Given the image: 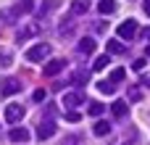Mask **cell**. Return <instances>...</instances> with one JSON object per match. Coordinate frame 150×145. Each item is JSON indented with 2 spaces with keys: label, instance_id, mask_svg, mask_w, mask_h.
I'll list each match as a JSON object with an SVG mask.
<instances>
[{
  "label": "cell",
  "instance_id": "52a82bcc",
  "mask_svg": "<svg viewBox=\"0 0 150 145\" xmlns=\"http://www.w3.org/2000/svg\"><path fill=\"white\" fill-rule=\"evenodd\" d=\"M55 135V122H42L40 127H37V140H47V137H53Z\"/></svg>",
  "mask_w": 150,
  "mask_h": 145
},
{
  "label": "cell",
  "instance_id": "d6986e66",
  "mask_svg": "<svg viewBox=\"0 0 150 145\" xmlns=\"http://www.w3.org/2000/svg\"><path fill=\"white\" fill-rule=\"evenodd\" d=\"M55 8V0H45L42 5H40V11H37V16H47L50 11Z\"/></svg>",
  "mask_w": 150,
  "mask_h": 145
},
{
  "label": "cell",
  "instance_id": "f1b7e54d",
  "mask_svg": "<svg viewBox=\"0 0 150 145\" xmlns=\"http://www.w3.org/2000/svg\"><path fill=\"white\" fill-rule=\"evenodd\" d=\"M66 122H71V124H76V122H82V116H79L76 111H69V114H66Z\"/></svg>",
  "mask_w": 150,
  "mask_h": 145
},
{
  "label": "cell",
  "instance_id": "83f0119b",
  "mask_svg": "<svg viewBox=\"0 0 150 145\" xmlns=\"http://www.w3.org/2000/svg\"><path fill=\"white\" fill-rule=\"evenodd\" d=\"M61 145H82V137H76V135H71V137H66Z\"/></svg>",
  "mask_w": 150,
  "mask_h": 145
},
{
  "label": "cell",
  "instance_id": "ac0fdd59",
  "mask_svg": "<svg viewBox=\"0 0 150 145\" xmlns=\"http://www.w3.org/2000/svg\"><path fill=\"white\" fill-rule=\"evenodd\" d=\"M87 79H90V71H87V69H76V71H74V82H76V85H84Z\"/></svg>",
  "mask_w": 150,
  "mask_h": 145
},
{
  "label": "cell",
  "instance_id": "603a6c76",
  "mask_svg": "<svg viewBox=\"0 0 150 145\" xmlns=\"http://www.w3.org/2000/svg\"><path fill=\"white\" fill-rule=\"evenodd\" d=\"M127 98H129L132 103H137V100H142V92H140V87H129V92H127Z\"/></svg>",
  "mask_w": 150,
  "mask_h": 145
},
{
  "label": "cell",
  "instance_id": "8992f818",
  "mask_svg": "<svg viewBox=\"0 0 150 145\" xmlns=\"http://www.w3.org/2000/svg\"><path fill=\"white\" fill-rule=\"evenodd\" d=\"M24 106H8L5 108V122H11V124H16V122H21L24 119Z\"/></svg>",
  "mask_w": 150,
  "mask_h": 145
},
{
  "label": "cell",
  "instance_id": "2e32d148",
  "mask_svg": "<svg viewBox=\"0 0 150 145\" xmlns=\"http://www.w3.org/2000/svg\"><path fill=\"white\" fill-rule=\"evenodd\" d=\"M98 90H100L103 95H113V92H116V85H113L111 79H105V82H98Z\"/></svg>",
  "mask_w": 150,
  "mask_h": 145
},
{
  "label": "cell",
  "instance_id": "5bb4252c",
  "mask_svg": "<svg viewBox=\"0 0 150 145\" xmlns=\"http://www.w3.org/2000/svg\"><path fill=\"white\" fill-rule=\"evenodd\" d=\"M98 11L105 13V16L113 13V11H116V0H100V3H98Z\"/></svg>",
  "mask_w": 150,
  "mask_h": 145
},
{
  "label": "cell",
  "instance_id": "5b68a950",
  "mask_svg": "<svg viewBox=\"0 0 150 145\" xmlns=\"http://www.w3.org/2000/svg\"><path fill=\"white\" fill-rule=\"evenodd\" d=\"M18 90H21V82L13 79V77H5V79L0 82V92H3V95H13V92H18Z\"/></svg>",
  "mask_w": 150,
  "mask_h": 145
},
{
  "label": "cell",
  "instance_id": "4fadbf2b",
  "mask_svg": "<svg viewBox=\"0 0 150 145\" xmlns=\"http://www.w3.org/2000/svg\"><path fill=\"white\" fill-rule=\"evenodd\" d=\"M134 143H137V132L129 129V132H124V137H119L116 143H111V145H134Z\"/></svg>",
  "mask_w": 150,
  "mask_h": 145
},
{
  "label": "cell",
  "instance_id": "8fae6325",
  "mask_svg": "<svg viewBox=\"0 0 150 145\" xmlns=\"http://www.w3.org/2000/svg\"><path fill=\"white\" fill-rule=\"evenodd\" d=\"M111 111H113V116H116V119H127V114H129V108H127V103H124V100H116V103L111 106Z\"/></svg>",
  "mask_w": 150,
  "mask_h": 145
},
{
  "label": "cell",
  "instance_id": "d4e9b609",
  "mask_svg": "<svg viewBox=\"0 0 150 145\" xmlns=\"http://www.w3.org/2000/svg\"><path fill=\"white\" fill-rule=\"evenodd\" d=\"M124 77H127V71H124V69H113L111 82H113V85H116V82H124Z\"/></svg>",
  "mask_w": 150,
  "mask_h": 145
},
{
  "label": "cell",
  "instance_id": "cb8c5ba5",
  "mask_svg": "<svg viewBox=\"0 0 150 145\" xmlns=\"http://www.w3.org/2000/svg\"><path fill=\"white\" fill-rule=\"evenodd\" d=\"M71 11H74V13H84V11H87V0H74V3H71Z\"/></svg>",
  "mask_w": 150,
  "mask_h": 145
},
{
  "label": "cell",
  "instance_id": "9c48e42d",
  "mask_svg": "<svg viewBox=\"0 0 150 145\" xmlns=\"http://www.w3.org/2000/svg\"><path fill=\"white\" fill-rule=\"evenodd\" d=\"M11 140H13V143H29V140H32V132L24 129V127H13V129H11Z\"/></svg>",
  "mask_w": 150,
  "mask_h": 145
},
{
  "label": "cell",
  "instance_id": "7a4b0ae2",
  "mask_svg": "<svg viewBox=\"0 0 150 145\" xmlns=\"http://www.w3.org/2000/svg\"><path fill=\"white\" fill-rule=\"evenodd\" d=\"M134 34H137V21L134 18H127V21L119 24V37L121 40H132Z\"/></svg>",
  "mask_w": 150,
  "mask_h": 145
},
{
  "label": "cell",
  "instance_id": "836d02e7",
  "mask_svg": "<svg viewBox=\"0 0 150 145\" xmlns=\"http://www.w3.org/2000/svg\"><path fill=\"white\" fill-rule=\"evenodd\" d=\"M145 13L150 16V0H145Z\"/></svg>",
  "mask_w": 150,
  "mask_h": 145
},
{
  "label": "cell",
  "instance_id": "d6a6232c",
  "mask_svg": "<svg viewBox=\"0 0 150 145\" xmlns=\"http://www.w3.org/2000/svg\"><path fill=\"white\" fill-rule=\"evenodd\" d=\"M142 85H148V87H150V74H142Z\"/></svg>",
  "mask_w": 150,
  "mask_h": 145
},
{
  "label": "cell",
  "instance_id": "1f68e13d",
  "mask_svg": "<svg viewBox=\"0 0 150 145\" xmlns=\"http://www.w3.org/2000/svg\"><path fill=\"white\" fill-rule=\"evenodd\" d=\"M95 32H100V34H103V32H105V21H98V24H95Z\"/></svg>",
  "mask_w": 150,
  "mask_h": 145
},
{
  "label": "cell",
  "instance_id": "277c9868",
  "mask_svg": "<svg viewBox=\"0 0 150 145\" xmlns=\"http://www.w3.org/2000/svg\"><path fill=\"white\" fill-rule=\"evenodd\" d=\"M66 69V58H53V61H47V66L42 69L47 77H55V74H61Z\"/></svg>",
  "mask_w": 150,
  "mask_h": 145
},
{
  "label": "cell",
  "instance_id": "4316f807",
  "mask_svg": "<svg viewBox=\"0 0 150 145\" xmlns=\"http://www.w3.org/2000/svg\"><path fill=\"white\" fill-rule=\"evenodd\" d=\"M71 29H74V21H71V18H66V21H63V26H61V34L66 37V34H71Z\"/></svg>",
  "mask_w": 150,
  "mask_h": 145
},
{
  "label": "cell",
  "instance_id": "3957f363",
  "mask_svg": "<svg viewBox=\"0 0 150 145\" xmlns=\"http://www.w3.org/2000/svg\"><path fill=\"white\" fill-rule=\"evenodd\" d=\"M87 98H84V92L82 90H74V92H66L63 95V106L66 108H76V106H82Z\"/></svg>",
  "mask_w": 150,
  "mask_h": 145
},
{
  "label": "cell",
  "instance_id": "7402d4cb",
  "mask_svg": "<svg viewBox=\"0 0 150 145\" xmlns=\"http://www.w3.org/2000/svg\"><path fill=\"white\" fill-rule=\"evenodd\" d=\"M124 50H127V48H124L119 40H111V42H108V53H124Z\"/></svg>",
  "mask_w": 150,
  "mask_h": 145
},
{
  "label": "cell",
  "instance_id": "30bf717a",
  "mask_svg": "<svg viewBox=\"0 0 150 145\" xmlns=\"http://www.w3.org/2000/svg\"><path fill=\"white\" fill-rule=\"evenodd\" d=\"M37 32H40V26H37V24H29V26H24V29L16 34V40H18V42H24V40H29V37H32V34H37Z\"/></svg>",
  "mask_w": 150,
  "mask_h": 145
},
{
  "label": "cell",
  "instance_id": "7c38bea8",
  "mask_svg": "<svg viewBox=\"0 0 150 145\" xmlns=\"http://www.w3.org/2000/svg\"><path fill=\"white\" fill-rule=\"evenodd\" d=\"M92 132H95V137H105V135H111V124L108 122H95V127H92Z\"/></svg>",
  "mask_w": 150,
  "mask_h": 145
},
{
  "label": "cell",
  "instance_id": "6da1fadb",
  "mask_svg": "<svg viewBox=\"0 0 150 145\" xmlns=\"http://www.w3.org/2000/svg\"><path fill=\"white\" fill-rule=\"evenodd\" d=\"M50 45L47 42H40V45H32L29 50H26V61H32V63H37V61H42V58H47L50 55Z\"/></svg>",
  "mask_w": 150,
  "mask_h": 145
},
{
  "label": "cell",
  "instance_id": "ba28073f",
  "mask_svg": "<svg viewBox=\"0 0 150 145\" xmlns=\"http://www.w3.org/2000/svg\"><path fill=\"white\" fill-rule=\"evenodd\" d=\"M76 53H79V55H90V53H95V40H92V37H82L79 45H76Z\"/></svg>",
  "mask_w": 150,
  "mask_h": 145
},
{
  "label": "cell",
  "instance_id": "484cf974",
  "mask_svg": "<svg viewBox=\"0 0 150 145\" xmlns=\"http://www.w3.org/2000/svg\"><path fill=\"white\" fill-rule=\"evenodd\" d=\"M18 11H21V13H32V11H34V0H21Z\"/></svg>",
  "mask_w": 150,
  "mask_h": 145
},
{
  "label": "cell",
  "instance_id": "e0dca14e",
  "mask_svg": "<svg viewBox=\"0 0 150 145\" xmlns=\"http://www.w3.org/2000/svg\"><path fill=\"white\" fill-rule=\"evenodd\" d=\"M11 61H13L11 48H0V66H11Z\"/></svg>",
  "mask_w": 150,
  "mask_h": 145
},
{
  "label": "cell",
  "instance_id": "44dd1931",
  "mask_svg": "<svg viewBox=\"0 0 150 145\" xmlns=\"http://www.w3.org/2000/svg\"><path fill=\"white\" fill-rule=\"evenodd\" d=\"M108 61H111L108 55H100V58H95V63H92V69H95V71H103V69L108 66Z\"/></svg>",
  "mask_w": 150,
  "mask_h": 145
},
{
  "label": "cell",
  "instance_id": "f546056e",
  "mask_svg": "<svg viewBox=\"0 0 150 145\" xmlns=\"http://www.w3.org/2000/svg\"><path fill=\"white\" fill-rule=\"evenodd\" d=\"M132 69H134V71H142V69H145V58H137V61L132 63Z\"/></svg>",
  "mask_w": 150,
  "mask_h": 145
},
{
  "label": "cell",
  "instance_id": "9a60e30c",
  "mask_svg": "<svg viewBox=\"0 0 150 145\" xmlns=\"http://www.w3.org/2000/svg\"><path fill=\"white\" fill-rule=\"evenodd\" d=\"M0 16H3V21H8V24H11V21H16V18L21 16V11H18V8H5Z\"/></svg>",
  "mask_w": 150,
  "mask_h": 145
},
{
  "label": "cell",
  "instance_id": "4dcf8cb0",
  "mask_svg": "<svg viewBox=\"0 0 150 145\" xmlns=\"http://www.w3.org/2000/svg\"><path fill=\"white\" fill-rule=\"evenodd\" d=\"M32 98H34V103H42V100H45V90H34Z\"/></svg>",
  "mask_w": 150,
  "mask_h": 145
},
{
  "label": "cell",
  "instance_id": "ffe728a7",
  "mask_svg": "<svg viewBox=\"0 0 150 145\" xmlns=\"http://www.w3.org/2000/svg\"><path fill=\"white\" fill-rule=\"evenodd\" d=\"M87 111H90V116H103V111H105V106L95 100V103H90V108H87Z\"/></svg>",
  "mask_w": 150,
  "mask_h": 145
}]
</instances>
